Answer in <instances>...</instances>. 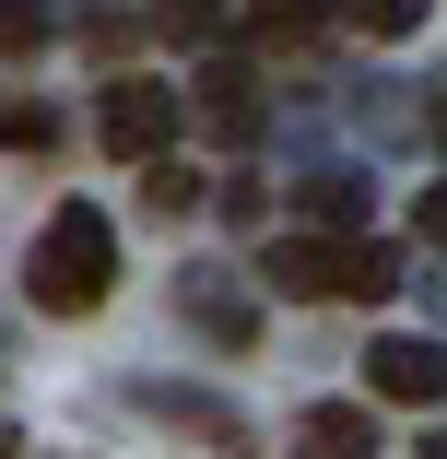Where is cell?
Masks as SVG:
<instances>
[{
	"label": "cell",
	"mask_w": 447,
	"mask_h": 459,
	"mask_svg": "<svg viewBox=\"0 0 447 459\" xmlns=\"http://www.w3.org/2000/svg\"><path fill=\"white\" fill-rule=\"evenodd\" d=\"M142 201H153V212H201V177L176 165V153H153V165H142Z\"/></svg>",
	"instance_id": "obj_8"
},
{
	"label": "cell",
	"mask_w": 447,
	"mask_h": 459,
	"mask_svg": "<svg viewBox=\"0 0 447 459\" xmlns=\"http://www.w3.org/2000/svg\"><path fill=\"white\" fill-rule=\"evenodd\" d=\"M412 224H424V236L447 247V177H435V189H424V212H412Z\"/></svg>",
	"instance_id": "obj_11"
},
{
	"label": "cell",
	"mask_w": 447,
	"mask_h": 459,
	"mask_svg": "<svg viewBox=\"0 0 447 459\" xmlns=\"http://www.w3.org/2000/svg\"><path fill=\"white\" fill-rule=\"evenodd\" d=\"M201 130H212V142H259V107H247V82H236V71H212V95H201Z\"/></svg>",
	"instance_id": "obj_5"
},
{
	"label": "cell",
	"mask_w": 447,
	"mask_h": 459,
	"mask_svg": "<svg viewBox=\"0 0 447 459\" xmlns=\"http://www.w3.org/2000/svg\"><path fill=\"white\" fill-rule=\"evenodd\" d=\"M259 271H271L283 295H306V307H330V295L377 307V295L400 283V259H389V247H365V236H353V247H341V236H283V247L259 259Z\"/></svg>",
	"instance_id": "obj_2"
},
{
	"label": "cell",
	"mask_w": 447,
	"mask_h": 459,
	"mask_svg": "<svg viewBox=\"0 0 447 459\" xmlns=\"http://www.w3.org/2000/svg\"><path fill=\"white\" fill-rule=\"evenodd\" d=\"M341 13L365 24V36H412V24H424V0H341Z\"/></svg>",
	"instance_id": "obj_10"
},
{
	"label": "cell",
	"mask_w": 447,
	"mask_h": 459,
	"mask_svg": "<svg viewBox=\"0 0 447 459\" xmlns=\"http://www.w3.org/2000/svg\"><path fill=\"white\" fill-rule=\"evenodd\" d=\"M259 13H295V0H259Z\"/></svg>",
	"instance_id": "obj_12"
},
{
	"label": "cell",
	"mask_w": 447,
	"mask_h": 459,
	"mask_svg": "<svg viewBox=\"0 0 447 459\" xmlns=\"http://www.w3.org/2000/svg\"><path fill=\"white\" fill-rule=\"evenodd\" d=\"M306 212L318 224H365V177H306Z\"/></svg>",
	"instance_id": "obj_9"
},
{
	"label": "cell",
	"mask_w": 447,
	"mask_h": 459,
	"mask_svg": "<svg viewBox=\"0 0 447 459\" xmlns=\"http://www.w3.org/2000/svg\"><path fill=\"white\" fill-rule=\"evenodd\" d=\"M306 447H318V459H365V412L318 401V412H306Z\"/></svg>",
	"instance_id": "obj_7"
},
{
	"label": "cell",
	"mask_w": 447,
	"mask_h": 459,
	"mask_svg": "<svg viewBox=\"0 0 447 459\" xmlns=\"http://www.w3.org/2000/svg\"><path fill=\"white\" fill-rule=\"evenodd\" d=\"M107 153H130V165H153L165 142H176V95H165V82H107Z\"/></svg>",
	"instance_id": "obj_4"
},
{
	"label": "cell",
	"mask_w": 447,
	"mask_h": 459,
	"mask_svg": "<svg viewBox=\"0 0 447 459\" xmlns=\"http://www.w3.org/2000/svg\"><path fill=\"white\" fill-rule=\"evenodd\" d=\"M365 389H377V401H400V412H435V401H447V342L389 330V342L365 353Z\"/></svg>",
	"instance_id": "obj_3"
},
{
	"label": "cell",
	"mask_w": 447,
	"mask_h": 459,
	"mask_svg": "<svg viewBox=\"0 0 447 459\" xmlns=\"http://www.w3.org/2000/svg\"><path fill=\"white\" fill-rule=\"evenodd\" d=\"M47 142H59V118L36 95H0V153H47Z\"/></svg>",
	"instance_id": "obj_6"
},
{
	"label": "cell",
	"mask_w": 447,
	"mask_h": 459,
	"mask_svg": "<svg viewBox=\"0 0 447 459\" xmlns=\"http://www.w3.org/2000/svg\"><path fill=\"white\" fill-rule=\"evenodd\" d=\"M107 283H118V236H107V212H95V201L47 212V236H36V271H24V295H36L47 318H95V307H107Z\"/></svg>",
	"instance_id": "obj_1"
}]
</instances>
